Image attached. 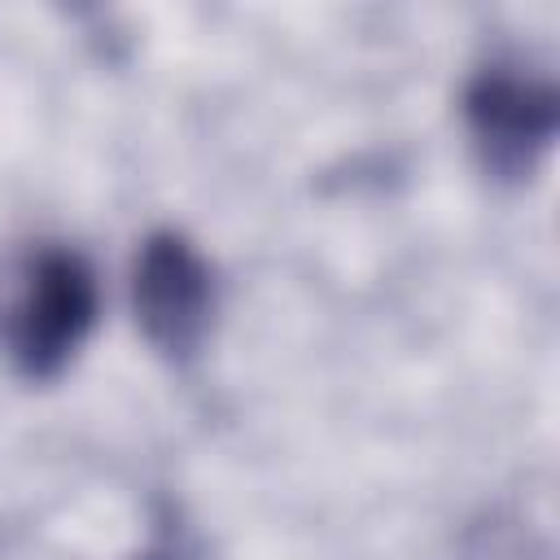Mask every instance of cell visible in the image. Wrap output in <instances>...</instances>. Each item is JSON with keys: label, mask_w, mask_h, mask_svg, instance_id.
I'll use <instances>...</instances> for the list:
<instances>
[{"label": "cell", "mask_w": 560, "mask_h": 560, "mask_svg": "<svg viewBox=\"0 0 560 560\" xmlns=\"http://www.w3.org/2000/svg\"><path fill=\"white\" fill-rule=\"evenodd\" d=\"M96 319V276L66 245L35 249L0 311V346L31 381L57 376Z\"/></svg>", "instance_id": "cell-1"}, {"label": "cell", "mask_w": 560, "mask_h": 560, "mask_svg": "<svg viewBox=\"0 0 560 560\" xmlns=\"http://www.w3.org/2000/svg\"><path fill=\"white\" fill-rule=\"evenodd\" d=\"M464 118L481 166L499 179H521L551 149L560 105L542 70H529L521 61H490L468 83Z\"/></svg>", "instance_id": "cell-2"}, {"label": "cell", "mask_w": 560, "mask_h": 560, "mask_svg": "<svg viewBox=\"0 0 560 560\" xmlns=\"http://www.w3.org/2000/svg\"><path fill=\"white\" fill-rule=\"evenodd\" d=\"M131 298H136V319L144 337L162 354L188 359L201 346L210 328V311H214V280L188 236L153 232L140 245Z\"/></svg>", "instance_id": "cell-3"}]
</instances>
